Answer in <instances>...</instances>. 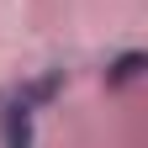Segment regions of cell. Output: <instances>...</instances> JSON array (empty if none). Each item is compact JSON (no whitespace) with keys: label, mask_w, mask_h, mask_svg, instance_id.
Wrapping results in <instances>:
<instances>
[{"label":"cell","mask_w":148,"mask_h":148,"mask_svg":"<svg viewBox=\"0 0 148 148\" xmlns=\"http://www.w3.org/2000/svg\"><path fill=\"white\" fill-rule=\"evenodd\" d=\"M69 90V69H42L0 90V148H37V116Z\"/></svg>","instance_id":"6da1fadb"},{"label":"cell","mask_w":148,"mask_h":148,"mask_svg":"<svg viewBox=\"0 0 148 148\" xmlns=\"http://www.w3.org/2000/svg\"><path fill=\"white\" fill-rule=\"evenodd\" d=\"M143 69H148V53H143V48H122L116 58H106L101 79H106L111 90H122V85H138V79H143Z\"/></svg>","instance_id":"7a4b0ae2"}]
</instances>
